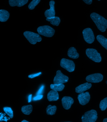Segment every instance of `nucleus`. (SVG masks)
Masks as SVG:
<instances>
[{"label": "nucleus", "mask_w": 107, "mask_h": 122, "mask_svg": "<svg viewBox=\"0 0 107 122\" xmlns=\"http://www.w3.org/2000/svg\"><path fill=\"white\" fill-rule=\"evenodd\" d=\"M90 17L99 30L103 32L105 31L107 29V20L106 19L96 13L91 14Z\"/></svg>", "instance_id": "obj_1"}, {"label": "nucleus", "mask_w": 107, "mask_h": 122, "mask_svg": "<svg viewBox=\"0 0 107 122\" xmlns=\"http://www.w3.org/2000/svg\"><path fill=\"white\" fill-rule=\"evenodd\" d=\"M38 33L41 35L51 37L54 35L55 30L48 25H44L39 27L37 29Z\"/></svg>", "instance_id": "obj_2"}, {"label": "nucleus", "mask_w": 107, "mask_h": 122, "mask_svg": "<svg viewBox=\"0 0 107 122\" xmlns=\"http://www.w3.org/2000/svg\"><path fill=\"white\" fill-rule=\"evenodd\" d=\"M24 35L32 44H36L37 42H41L42 40L39 35L33 32L26 31L24 33Z\"/></svg>", "instance_id": "obj_3"}, {"label": "nucleus", "mask_w": 107, "mask_h": 122, "mask_svg": "<svg viewBox=\"0 0 107 122\" xmlns=\"http://www.w3.org/2000/svg\"><path fill=\"white\" fill-rule=\"evenodd\" d=\"M97 112L95 110H91L85 113L82 117V122H95L96 121L98 117Z\"/></svg>", "instance_id": "obj_4"}, {"label": "nucleus", "mask_w": 107, "mask_h": 122, "mask_svg": "<svg viewBox=\"0 0 107 122\" xmlns=\"http://www.w3.org/2000/svg\"><path fill=\"white\" fill-rule=\"evenodd\" d=\"M86 54L89 58L96 62L99 63L102 61L100 54L96 50L94 49H87L86 50Z\"/></svg>", "instance_id": "obj_5"}, {"label": "nucleus", "mask_w": 107, "mask_h": 122, "mask_svg": "<svg viewBox=\"0 0 107 122\" xmlns=\"http://www.w3.org/2000/svg\"><path fill=\"white\" fill-rule=\"evenodd\" d=\"M60 66L62 67L71 72L74 71L75 70V65L73 61L65 58H63L61 60Z\"/></svg>", "instance_id": "obj_6"}, {"label": "nucleus", "mask_w": 107, "mask_h": 122, "mask_svg": "<svg viewBox=\"0 0 107 122\" xmlns=\"http://www.w3.org/2000/svg\"><path fill=\"white\" fill-rule=\"evenodd\" d=\"M84 39L88 43L92 44L95 40V37L91 29L87 28L83 31Z\"/></svg>", "instance_id": "obj_7"}, {"label": "nucleus", "mask_w": 107, "mask_h": 122, "mask_svg": "<svg viewBox=\"0 0 107 122\" xmlns=\"http://www.w3.org/2000/svg\"><path fill=\"white\" fill-rule=\"evenodd\" d=\"M68 80V77L63 74L60 71L58 70L57 71L56 75L54 78V83L56 84H63L67 83Z\"/></svg>", "instance_id": "obj_8"}, {"label": "nucleus", "mask_w": 107, "mask_h": 122, "mask_svg": "<svg viewBox=\"0 0 107 122\" xmlns=\"http://www.w3.org/2000/svg\"><path fill=\"white\" fill-rule=\"evenodd\" d=\"M103 79V76L100 73L92 74L87 76L86 81L91 83H97L102 81Z\"/></svg>", "instance_id": "obj_9"}, {"label": "nucleus", "mask_w": 107, "mask_h": 122, "mask_svg": "<svg viewBox=\"0 0 107 122\" xmlns=\"http://www.w3.org/2000/svg\"><path fill=\"white\" fill-rule=\"evenodd\" d=\"M78 99L80 104L85 105L89 102L90 99V95L89 92L81 93L78 95Z\"/></svg>", "instance_id": "obj_10"}, {"label": "nucleus", "mask_w": 107, "mask_h": 122, "mask_svg": "<svg viewBox=\"0 0 107 122\" xmlns=\"http://www.w3.org/2000/svg\"><path fill=\"white\" fill-rule=\"evenodd\" d=\"M74 101L72 98L69 97H64L62 99V104L64 108L69 110L73 104Z\"/></svg>", "instance_id": "obj_11"}, {"label": "nucleus", "mask_w": 107, "mask_h": 122, "mask_svg": "<svg viewBox=\"0 0 107 122\" xmlns=\"http://www.w3.org/2000/svg\"><path fill=\"white\" fill-rule=\"evenodd\" d=\"M54 1L51 0L49 2L50 8L47 10L45 12V16L47 18H49L54 17L55 15L54 9Z\"/></svg>", "instance_id": "obj_12"}, {"label": "nucleus", "mask_w": 107, "mask_h": 122, "mask_svg": "<svg viewBox=\"0 0 107 122\" xmlns=\"http://www.w3.org/2000/svg\"><path fill=\"white\" fill-rule=\"evenodd\" d=\"M91 86L92 84L91 83H85L75 88V92L80 94L91 88Z\"/></svg>", "instance_id": "obj_13"}, {"label": "nucleus", "mask_w": 107, "mask_h": 122, "mask_svg": "<svg viewBox=\"0 0 107 122\" xmlns=\"http://www.w3.org/2000/svg\"><path fill=\"white\" fill-rule=\"evenodd\" d=\"M47 98L49 101H56L59 99V97L58 91L52 90L49 92L47 95Z\"/></svg>", "instance_id": "obj_14"}, {"label": "nucleus", "mask_w": 107, "mask_h": 122, "mask_svg": "<svg viewBox=\"0 0 107 122\" xmlns=\"http://www.w3.org/2000/svg\"><path fill=\"white\" fill-rule=\"evenodd\" d=\"M28 0H9L10 5L11 7H21L27 3Z\"/></svg>", "instance_id": "obj_15"}, {"label": "nucleus", "mask_w": 107, "mask_h": 122, "mask_svg": "<svg viewBox=\"0 0 107 122\" xmlns=\"http://www.w3.org/2000/svg\"><path fill=\"white\" fill-rule=\"evenodd\" d=\"M68 55L70 58L73 59L78 58L79 55L77 51L76 50L74 47H71L68 51Z\"/></svg>", "instance_id": "obj_16"}, {"label": "nucleus", "mask_w": 107, "mask_h": 122, "mask_svg": "<svg viewBox=\"0 0 107 122\" xmlns=\"http://www.w3.org/2000/svg\"><path fill=\"white\" fill-rule=\"evenodd\" d=\"M9 17L10 14L8 11L4 10H0V21L1 22L6 21Z\"/></svg>", "instance_id": "obj_17"}, {"label": "nucleus", "mask_w": 107, "mask_h": 122, "mask_svg": "<svg viewBox=\"0 0 107 122\" xmlns=\"http://www.w3.org/2000/svg\"><path fill=\"white\" fill-rule=\"evenodd\" d=\"M96 39L101 45L107 50V39L104 36L99 35L97 36Z\"/></svg>", "instance_id": "obj_18"}, {"label": "nucleus", "mask_w": 107, "mask_h": 122, "mask_svg": "<svg viewBox=\"0 0 107 122\" xmlns=\"http://www.w3.org/2000/svg\"><path fill=\"white\" fill-rule=\"evenodd\" d=\"M46 20L50 22V23L54 25L58 26L60 22V19L58 17H52L47 18Z\"/></svg>", "instance_id": "obj_19"}, {"label": "nucleus", "mask_w": 107, "mask_h": 122, "mask_svg": "<svg viewBox=\"0 0 107 122\" xmlns=\"http://www.w3.org/2000/svg\"><path fill=\"white\" fill-rule=\"evenodd\" d=\"M32 106L31 105H28L22 107L21 111L25 115H29L32 112Z\"/></svg>", "instance_id": "obj_20"}, {"label": "nucleus", "mask_w": 107, "mask_h": 122, "mask_svg": "<svg viewBox=\"0 0 107 122\" xmlns=\"http://www.w3.org/2000/svg\"><path fill=\"white\" fill-rule=\"evenodd\" d=\"M50 88L52 90L57 91H62L64 89L65 86L63 84H52L50 86Z\"/></svg>", "instance_id": "obj_21"}, {"label": "nucleus", "mask_w": 107, "mask_h": 122, "mask_svg": "<svg viewBox=\"0 0 107 122\" xmlns=\"http://www.w3.org/2000/svg\"><path fill=\"white\" fill-rule=\"evenodd\" d=\"M57 110V107L55 106H52L49 105L47 107L46 113L47 114L50 115H53L55 114Z\"/></svg>", "instance_id": "obj_22"}, {"label": "nucleus", "mask_w": 107, "mask_h": 122, "mask_svg": "<svg viewBox=\"0 0 107 122\" xmlns=\"http://www.w3.org/2000/svg\"><path fill=\"white\" fill-rule=\"evenodd\" d=\"M100 108L102 111L105 110L107 108V97L101 101Z\"/></svg>", "instance_id": "obj_23"}, {"label": "nucleus", "mask_w": 107, "mask_h": 122, "mask_svg": "<svg viewBox=\"0 0 107 122\" xmlns=\"http://www.w3.org/2000/svg\"><path fill=\"white\" fill-rule=\"evenodd\" d=\"M40 1L41 0H33L29 5L28 6L29 9L30 10H33L36 6L40 2Z\"/></svg>", "instance_id": "obj_24"}, {"label": "nucleus", "mask_w": 107, "mask_h": 122, "mask_svg": "<svg viewBox=\"0 0 107 122\" xmlns=\"http://www.w3.org/2000/svg\"><path fill=\"white\" fill-rule=\"evenodd\" d=\"M4 112L11 118H12L13 117V113L12 110L10 107H5L3 108Z\"/></svg>", "instance_id": "obj_25"}, {"label": "nucleus", "mask_w": 107, "mask_h": 122, "mask_svg": "<svg viewBox=\"0 0 107 122\" xmlns=\"http://www.w3.org/2000/svg\"><path fill=\"white\" fill-rule=\"evenodd\" d=\"M42 73L40 72L38 73H37L29 75L28 76V78H29L32 79L40 75Z\"/></svg>", "instance_id": "obj_26"}, {"label": "nucleus", "mask_w": 107, "mask_h": 122, "mask_svg": "<svg viewBox=\"0 0 107 122\" xmlns=\"http://www.w3.org/2000/svg\"><path fill=\"white\" fill-rule=\"evenodd\" d=\"M44 88V85H42L41 86V87L39 89L37 93V95H42L43 94Z\"/></svg>", "instance_id": "obj_27"}, {"label": "nucleus", "mask_w": 107, "mask_h": 122, "mask_svg": "<svg viewBox=\"0 0 107 122\" xmlns=\"http://www.w3.org/2000/svg\"><path fill=\"white\" fill-rule=\"evenodd\" d=\"M43 95H38L34 97L33 99V100L34 101L38 100L42 98Z\"/></svg>", "instance_id": "obj_28"}, {"label": "nucleus", "mask_w": 107, "mask_h": 122, "mask_svg": "<svg viewBox=\"0 0 107 122\" xmlns=\"http://www.w3.org/2000/svg\"><path fill=\"white\" fill-rule=\"evenodd\" d=\"M86 4L87 5H91L92 2V0H83Z\"/></svg>", "instance_id": "obj_29"}, {"label": "nucleus", "mask_w": 107, "mask_h": 122, "mask_svg": "<svg viewBox=\"0 0 107 122\" xmlns=\"http://www.w3.org/2000/svg\"><path fill=\"white\" fill-rule=\"evenodd\" d=\"M32 96V94L30 95H29L28 97V102L29 103L31 101Z\"/></svg>", "instance_id": "obj_30"}, {"label": "nucleus", "mask_w": 107, "mask_h": 122, "mask_svg": "<svg viewBox=\"0 0 107 122\" xmlns=\"http://www.w3.org/2000/svg\"><path fill=\"white\" fill-rule=\"evenodd\" d=\"M103 122H107V118H106L104 119L103 121Z\"/></svg>", "instance_id": "obj_31"}, {"label": "nucleus", "mask_w": 107, "mask_h": 122, "mask_svg": "<svg viewBox=\"0 0 107 122\" xmlns=\"http://www.w3.org/2000/svg\"><path fill=\"white\" fill-rule=\"evenodd\" d=\"M22 122H29L27 121V120H23V121H22Z\"/></svg>", "instance_id": "obj_32"}, {"label": "nucleus", "mask_w": 107, "mask_h": 122, "mask_svg": "<svg viewBox=\"0 0 107 122\" xmlns=\"http://www.w3.org/2000/svg\"><path fill=\"white\" fill-rule=\"evenodd\" d=\"M106 83L107 84V81H106Z\"/></svg>", "instance_id": "obj_33"}, {"label": "nucleus", "mask_w": 107, "mask_h": 122, "mask_svg": "<svg viewBox=\"0 0 107 122\" xmlns=\"http://www.w3.org/2000/svg\"><path fill=\"white\" fill-rule=\"evenodd\" d=\"M98 1H100L101 0H98Z\"/></svg>", "instance_id": "obj_34"}]
</instances>
